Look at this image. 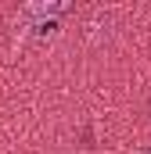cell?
I'll return each instance as SVG.
<instances>
[{"label":"cell","mask_w":151,"mask_h":154,"mask_svg":"<svg viewBox=\"0 0 151 154\" xmlns=\"http://www.w3.org/2000/svg\"><path fill=\"white\" fill-rule=\"evenodd\" d=\"M65 11H69L65 0H54V4H25V7H22L25 18H58V14H65Z\"/></svg>","instance_id":"1"},{"label":"cell","mask_w":151,"mask_h":154,"mask_svg":"<svg viewBox=\"0 0 151 154\" xmlns=\"http://www.w3.org/2000/svg\"><path fill=\"white\" fill-rule=\"evenodd\" d=\"M148 154H151V151H148Z\"/></svg>","instance_id":"2"}]
</instances>
